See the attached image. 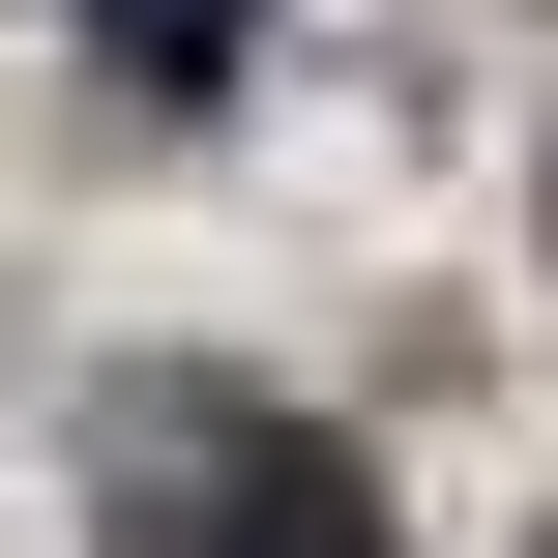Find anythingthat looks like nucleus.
<instances>
[{
    "mask_svg": "<svg viewBox=\"0 0 558 558\" xmlns=\"http://www.w3.org/2000/svg\"><path fill=\"white\" fill-rule=\"evenodd\" d=\"M118 558H383V471L235 383H118Z\"/></svg>",
    "mask_w": 558,
    "mask_h": 558,
    "instance_id": "obj_1",
    "label": "nucleus"
},
{
    "mask_svg": "<svg viewBox=\"0 0 558 558\" xmlns=\"http://www.w3.org/2000/svg\"><path fill=\"white\" fill-rule=\"evenodd\" d=\"M88 29H118V88H206V59L265 29V0H88Z\"/></svg>",
    "mask_w": 558,
    "mask_h": 558,
    "instance_id": "obj_2",
    "label": "nucleus"
}]
</instances>
